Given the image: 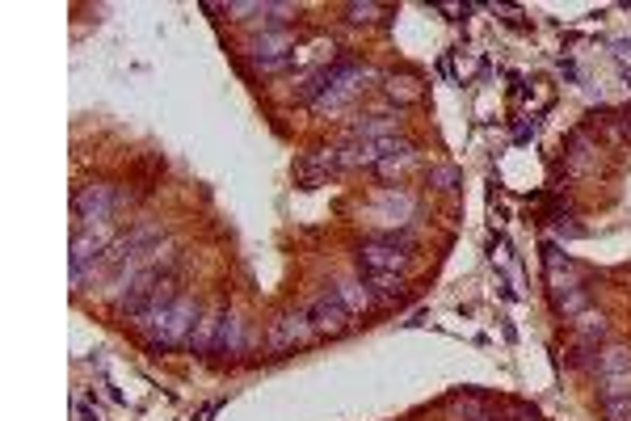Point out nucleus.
<instances>
[{
	"label": "nucleus",
	"instance_id": "nucleus-1",
	"mask_svg": "<svg viewBox=\"0 0 631 421\" xmlns=\"http://www.w3.org/2000/svg\"><path fill=\"white\" fill-rule=\"evenodd\" d=\"M139 329H144L152 342L160 350H173V346H190V337L198 329V304H190V299L181 295H160L156 304L148 312H139Z\"/></svg>",
	"mask_w": 631,
	"mask_h": 421
},
{
	"label": "nucleus",
	"instance_id": "nucleus-2",
	"mask_svg": "<svg viewBox=\"0 0 631 421\" xmlns=\"http://www.w3.org/2000/svg\"><path fill=\"white\" fill-rule=\"evenodd\" d=\"M358 266L362 274H400L404 266H409V240L404 236H375L366 240L362 253H358Z\"/></svg>",
	"mask_w": 631,
	"mask_h": 421
},
{
	"label": "nucleus",
	"instance_id": "nucleus-3",
	"mask_svg": "<svg viewBox=\"0 0 631 421\" xmlns=\"http://www.w3.org/2000/svg\"><path fill=\"white\" fill-rule=\"evenodd\" d=\"M114 190L110 186H85L76 194V228H106L114 215Z\"/></svg>",
	"mask_w": 631,
	"mask_h": 421
},
{
	"label": "nucleus",
	"instance_id": "nucleus-4",
	"mask_svg": "<svg viewBox=\"0 0 631 421\" xmlns=\"http://www.w3.org/2000/svg\"><path fill=\"white\" fill-rule=\"evenodd\" d=\"M308 325H312V333H341L350 325V308L337 299V291L316 295L312 308H308Z\"/></svg>",
	"mask_w": 631,
	"mask_h": 421
},
{
	"label": "nucleus",
	"instance_id": "nucleus-5",
	"mask_svg": "<svg viewBox=\"0 0 631 421\" xmlns=\"http://www.w3.org/2000/svg\"><path fill=\"white\" fill-rule=\"evenodd\" d=\"M207 325H211V354H236L244 346V329H240V320L232 312L207 316Z\"/></svg>",
	"mask_w": 631,
	"mask_h": 421
},
{
	"label": "nucleus",
	"instance_id": "nucleus-6",
	"mask_svg": "<svg viewBox=\"0 0 631 421\" xmlns=\"http://www.w3.org/2000/svg\"><path fill=\"white\" fill-rule=\"evenodd\" d=\"M308 333H312V325H308V312L282 316L278 325L270 329V350H291V346H299Z\"/></svg>",
	"mask_w": 631,
	"mask_h": 421
}]
</instances>
